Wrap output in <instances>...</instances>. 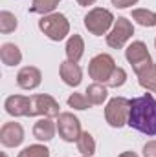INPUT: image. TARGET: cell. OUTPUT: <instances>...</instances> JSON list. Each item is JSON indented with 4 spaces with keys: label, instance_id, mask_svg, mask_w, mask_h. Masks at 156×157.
<instances>
[{
    "label": "cell",
    "instance_id": "6da1fadb",
    "mask_svg": "<svg viewBox=\"0 0 156 157\" xmlns=\"http://www.w3.org/2000/svg\"><path fill=\"white\" fill-rule=\"evenodd\" d=\"M127 124L143 135H156V99L151 93L130 99V112Z\"/></svg>",
    "mask_w": 156,
    "mask_h": 157
},
{
    "label": "cell",
    "instance_id": "7a4b0ae2",
    "mask_svg": "<svg viewBox=\"0 0 156 157\" xmlns=\"http://www.w3.org/2000/svg\"><path fill=\"white\" fill-rule=\"evenodd\" d=\"M114 22H116L114 15H112L109 9H105V7H94V9H90V11L84 15V18H83L84 28H86L88 33H92L94 37H103V35H107V31L114 26Z\"/></svg>",
    "mask_w": 156,
    "mask_h": 157
},
{
    "label": "cell",
    "instance_id": "3957f363",
    "mask_svg": "<svg viewBox=\"0 0 156 157\" xmlns=\"http://www.w3.org/2000/svg\"><path fill=\"white\" fill-rule=\"evenodd\" d=\"M39 29L53 42H61L70 33V22L63 13L44 15L39 20Z\"/></svg>",
    "mask_w": 156,
    "mask_h": 157
},
{
    "label": "cell",
    "instance_id": "277c9868",
    "mask_svg": "<svg viewBox=\"0 0 156 157\" xmlns=\"http://www.w3.org/2000/svg\"><path fill=\"white\" fill-rule=\"evenodd\" d=\"M129 112H130V101L125 97H114L109 101L105 108V119L112 128H121L129 122Z\"/></svg>",
    "mask_w": 156,
    "mask_h": 157
},
{
    "label": "cell",
    "instance_id": "5b68a950",
    "mask_svg": "<svg viewBox=\"0 0 156 157\" xmlns=\"http://www.w3.org/2000/svg\"><path fill=\"white\" fill-rule=\"evenodd\" d=\"M116 60L109 55V53H99L96 55L90 64H88V75L90 78H94V82H101L107 84V80L110 78V75L116 70Z\"/></svg>",
    "mask_w": 156,
    "mask_h": 157
},
{
    "label": "cell",
    "instance_id": "8992f818",
    "mask_svg": "<svg viewBox=\"0 0 156 157\" xmlns=\"http://www.w3.org/2000/svg\"><path fill=\"white\" fill-rule=\"evenodd\" d=\"M125 59L129 60V64L132 66V70H134L136 75H140L143 70H147L153 64V59L149 55V49H147L145 42H142V40L132 42L125 49Z\"/></svg>",
    "mask_w": 156,
    "mask_h": 157
},
{
    "label": "cell",
    "instance_id": "52a82bcc",
    "mask_svg": "<svg viewBox=\"0 0 156 157\" xmlns=\"http://www.w3.org/2000/svg\"><path fill=\"white\" fill-rule=\"evenodd\" d=\"M59 102L51 95H31V108H30V117H59Z\"/></svg>",
    "mask_w": 156,
    "mask_h": 157
},
{
    "label": "cell",
    "instance_id": "ba28073f",
    "mask_svg": "<svg viewBox=\"0 0 156 157\" xmlns=\"http://www.w3.org/2000/svg\"><path fill=\"white\" fill-rule=\"evenodd\" d=\"M132 35H134V26H132V22H130L129 18H125V17H119L116 22H114L110 33L107 35V44H109L110 48H114V49H121Z\"/></svg>",
    "mask_w": 156,
    "mask_h": 157
},
{
    "label": "cell",
    "instance_id": "9c48e42d",
    "mask_svg": "<svg viewBox=\"0 0 156 157\" xmlns=\"http://www.w3.org/2000/svg\"><path fill=\"white\" fill-rule=\"evenodd\" d=\"M57 132H59V137L63 139V141H66V143H74V141H77L79 135L83 133L81 132V122H79V119L74 115V113H70V112H63L59 117H57Z\"/></svg>",
    "mask_w": 156,
    "mask_h": 157
},
{
    "label": "cell",
    "instance_id": "30bf717a",
    "mask_svg": "<svg viewBox=\"0 0 156 157\" xmlns=\"http://www.w3.org/2000/svg\"><path fill=\"white\" fill-rule=\"evenodd\" d=\"M24 141V128L11 121V122H4L2 128H0V143L6 146V148H17L20 146Z\"/></svg>",
    "mask_w": 156,
    "mask_h": 157
},
{
    "label": "cell",
    "instance_id": "8fae6325",
    "mask_svg": "<svg viewBox=\"0 0 156 157\" xmlns=\"http://www.w3.org/2000/svg\"><path fill=\"white\" fill-rule=\"evenodd\" d=\"M6 112L11 117H30V108H31V97L24 95H9L4 102Z\"/></svg>",
    "mask_w": 156,
    "mask_h": 157
},
{
    "label": "cell",
    "instance_id": "7c38bea8",
    "mask_svg": "<svg viewBox=\"0 0 156 157\" xmlns=\"http://www.w3.org/2000/svg\"><path fill=\"white\" fill-rule=\"evenodd\" d=\"M40 82H42V73L35 66H24L17 73V84L22 90H35L40 86Z\"/></svg>",
    "mask_w": 156,
    "mask_h": 157
},
{
    "label": "cell",
    "instance_id": "4fadbf2b",
    "mask_svg": "<svg viewBox=\"0 0 156 157\" xmlns=\"http://www.w3.org/2000/svg\"><path fill=\"white\" fill-rule=\"evenodd\" d=\"M59 75H61L63 82H64L66 86H72V88L79 86L81 80H83V71H81L79 64L77 62H70V60L61 62V66H59Z\"/></svg>",
    "mask_w": 156,
    "mask_h": 157
},
{
    "label": "cell",
    "instance_id": "5bb4252c",
    "mask_svg": "<svg viewBox=\"0 0 156 157\" xmlns=\"http://www.w3.org/2000/svg\"><path fill=\"white\" fill-rule=\"evenodd\" d=\"M57 122H53L50 117H42L33 124V137L40 143H48L55 137Z\"/></svg>",
    "mask_w": 156,
    "mask_h": 157
},
{
    "label": "cell",
    "instance_id": "9a60e30c",
    "mask_svg": "<svg viewBox=\"0 0 156 157\" xmlns=\"http://www.w3.org/2000/svg\"><path fill=\"white\" fill-rule=\"evenodd\" d=\"M0 59L6 66H18L22 62V51L17 44L6 42L0 46Z\"/></svg>",
    "mask_w": 156,
    "mask_h": 157
},
{
    "label": "cell",
    "instance_id": "2e32d148",
    "mask_svg": "<svg viewBox=\"0 0 156 157\" xmlns=\"http://www.w3.org/2000/svg\"><path fill=\"white\" fill-rule=\"evenodd\" d=\"M64 51H66V59L70 62H79L81 57L84 55V40H83V37L77 35V33H74L68 39V42H66Z\"/></svg>",
    "mask_w": 156,
    "mask_h": 157
},
{
    "label": "cell",
    "instance_id": "e0dca14e",
    "mask_svg": "<svg viewBox=\"0 0 156 157\" xmlns=\"http://www.w3.org/2000/svg\"><path fill=\"white\" fill-rule=\"evenodd\" d=\"M86 97H88V101L94 104V106H99V104H103L105 101H107V97H109V91H107V86L105 84H101V82H94V84H90L88 88H86Z\"/></svg>",
    "mask_w": 156,
    "mask_h": 157
},
{
    "label": "cell",
    "instance_id": "ac0fdd59",
    "mask_svg": "<svg viewBox=\"0 0 156 157\" xmlns=\"http://www.w3.org/2000/svg\"><path fill=\"white\" fill-rule=\"evenodd\" d=\"M76 143H77V152L81 155L92 157L96 154V141H94V135L90 132H83Z\"/></svg>",
    "mask_w": 156,
    "mask_h": 157
},
{
    "label": "cell",
    "instance_id": "d6986e66",
    "mask_svg": "<svg viewBox=\"0 0 156 157\" xmlns=\"http://www.w3.org/2000/svg\"><path fill=\"white\" fill-rule=\"evenodd\" d=\"M138 82L142 88H145L147 91H154L156 93V62H153L147 70H143L138 75Z\"/></svg>",
    "mask_w": 156,
    "mask_h": 157
},
{
    "label": "cell",
    "instance_id": "ffe728a7",
    "mask_svg": "<svg viewBox=\"0 0 156 157\" xmlns=\"http://www.w3.org/2000/svg\"><path fill=\"white\" fill-rule=\"evenodd\" d=\"M61 0H33L30 6V13H39V15H51L55 13L57 6Z\"/></svg>",
    "mask_w": 156,
    "mask_h": 157
},
{
    "label": "cell",
    "instance_id": "44dd1931",
    "mask_svg": "<svg viewBox=\"0 0 156 157\" xmlns=\"http://www.w3.org/2000/svg\"><path fill=\"white\" fill-rule=\"evenodd\" d=\"M132 20H136L143 28H154L156 26V13L149 9H134L132 11Z\"/></svg>",
    "mask_w": 156,
    "mask_h": 157
},
{
    "label": "cell",
    "instance_id": "7402d4cb",
    "mask_svg": "<svg viewBox=\"0 0 156 157\" xmlns=\"http://www.w3.org/2000/svg\"><path fill=\"white\" fill-rule=\"evenodd\" d=\"M18 26V20L13 13L9 11H0V33L2 35H9L17 29Z\"/></svg>",
    "mask_w": 156,
    "mask_h": 157
},
{
    "label": "cell",
    "instance_id": "603a6c76",
    "mask_svg": "<svg viewBox=\"0 0 156 157\" xmlns=\"http://www.w3.org/2000/svg\"><path fill=\"white\" fill-rule=\"evenodd\" d=\"M68 106L74 108V110H88V108L92 106V102H90L88 97L83 95V93H72V95L68 97Z\"/></svg>",
    "mask_w": 156,
    "mask_h": 157
},
{
    "label": "cell",
    "instance_id": "cb8c5ba5",
    "mask_svg": "<svg viewBox=\"0 0 156 157\" xmlns=\"http://www.w3.org/2000/svg\"><path fill=\"white\" fill-rule=\"evenodd\" d=\"M18 157H50V150L44 146V144H31V146H26Z\"/></svg>",
    "mask_w": 156,
    "mask_h": 157
},
{
    "label": "cell",
    "instance_id": "d4e9b609",
    "mask_svg": "<svg viewBox=\"0 0 156 157\" xmlns=\"http://www.w3.org/2000/svg\"><path fill=\"white\" fill-rule=\"evenodd\" d=\"M125 82H127V71L123 68H116L105 86H109V88H121Z\"/></svg>",
    "mask_w": 156,
    "mask_h": 157
},
{
    "label": "cell",
    "instance_id": "484cf974",
    "mask_svg": "<svg viewBox=\"0 0 156 157\" xmlns=\"http://www.w3.org/2000/svg\"><path fill=\"white\" fill-rule=\"evenodd\" d=\"M143 157H156V141H149L143 144Z\"/></svg>",
    "mask_w": 156,
    "mask_h": 157
},
{
    "label": "cell",
    "instance_id": "4316f807",
    "mask_svg": "<svg viewBox=\"0 0 156 157\" xmlns=\"http://www.w3.org/2000/svg\"><path fill=\"white\" fill-rule=\"evenodd\" d=\"M134 4H138V0H112V6H116L119 9L130 7V6H134Z\"/></svg>",
    "mask_w": 156,
    "mask_h": 157
},
{
    "label": "cell",
    "instance_id": "83f0119b",
    "mask_svg": "<svg viewBox=\"0 0 156 157\" xmlns=\"http://www.w3.org/2000/svg\"><path fill=\"white\" fill-rule=\"evenodd\" d=\"M79 6H83V7H88V6H94L96 4V0H77Z\"/></svg>",
    "mask_w": 156,
    "mask_h": 157
},
{
    "label": "cell",
    "instance_id": "f1b7e54d",
    "mask_svg": "<svg viewBox=\"0 0 156 157\" xmlns=\"http://www.w3.org/2000/svg\"><path fill=\"white\" fill-rule=\"evenodd\" d=\"M117 157H138L134 152H123V154H119Z\"/></svg>",
    "mask_w": 156,
    "mask_h": 157
},
{
    "label": "cell",
    "instance_id": "f546056e",
    "mask_svg": "<svg viewBox=\"0 0 156 157\" xmlns=\"http://www.w3.org/2000/svg\"><path fill=\"white\" fill-rule=\"evenodd\" d=\"M154 48H156V39H154Z\"/></svg>",
    "mask_w": 156,
    "mask_h": 157
},
{
    "label": "cell",
    "instance_id": "4dcf8cb0",
    "mask_svg": "<svg viewBox=\"0 0 156 157\" xmlns=\"http://www.w3.org/2000/svg\"><path fill=\"white\" fill-rule=\"evenodd\" d=\"M4 157H7V155H6V154H4Z\"/></svg>",
    "mask_w": 156,
    "mask_h": 157
},
{
    "label": "cell",
    "instance_id": "1f68e13d",
    "mask_svg": "<svg viewBox=\"0 0 156 157\" xmlns=\"http://www.w3.org/2000/svg\"><path fill=\"white\" fill-rule=\"evenodd\" d=\"M83 157H86V155H83Z\"/></svg>",
    "mask_w": 156,
    "mask_h": 157
}]
</instances>
